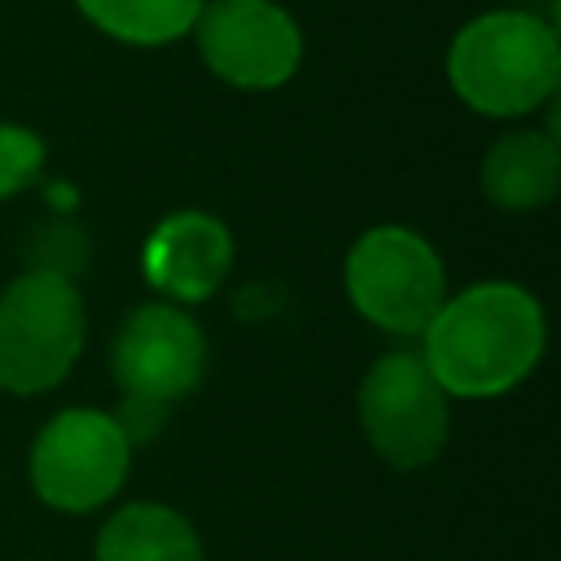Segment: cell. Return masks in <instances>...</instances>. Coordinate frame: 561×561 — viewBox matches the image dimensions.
Returning a JSON list of instances; mask_svg holds the SVG:
<instances>
[{"label": "cell", "instance_id": "cell-1", "mask_svg": "<svg viewBox=\"0 0 561 561\" xmlns=\"http://www.w3.org/2000/svg\"><path fill=\"white\" fill-rule=\"evenodd\" d=\"M421 359L456 399H495L522 386L548 342L543 307L513 280H478L425 324Z\"/></svg>", "mask_w": 561, "mask_h": 561}, {"label": "cell", "instance_id": "cell-2", "mask_svg": "<svg viewBox=\"0 0 561 561\" xmlns=\"http://www.w3.org/2000/svg\"><path fill=\"white\" fill-rule=\"evenodd\" d=\"M561 53L543 18L522 9L482 13L456 31L447 48V79L456 96L495 118L530 114L557 88Z\"/></svg>", "mask_w": 561, "mask_h": 561}, {"label": "cell", "instance_id": "cell-3", "mask_svg": "<svg viewBox=\"0 0 561 561\" xmlns=\"http://www.w3.org/2000/svg\"><path fill=\"white\" fill-rule=\"evenodd\" d=\"M88 311L70 276L22 272L0 294V390L44 394L79 359Z\"/></svg>", "mask_w": 561, "mask_h": 561}, {"label": "cell", "instance_id": "cell-4", "mask_svg": "<svg viewBox=\"0 0 561 561\" xmlns=\"http://www.w3.org/2000/svg\"><path fill=\"white\" fill-rule=\"evenodd\" d=\"M351 307L394 337H416L447 302V272L434 245L399 224L368 228L342 267Z\"/></svg>", "mask_w": 561, "mask_h": 561}, {"label": "cell", "instance_id": "cell-5", "mask_svg": "<svg viewBox=\"0 0 561 561\" xmlns=\"http://www.w3.org/2000/svg\"><path fill=\"white\" fill-rule=\"evenodd\" d=\"M447 390L425 368L421 351H386L359 381L355 412L373 451L394 469H425L451 438Z\"/></svg>", "mask_w": 561, "mask_h": 561}, {"label": "cell", "instance_id": "cell-6", "mask_svg": "<svg viewBox=\"0 0 561 561\" xmlns=\"http://www.w3.org/2000/svg\"><path fill=\"white\" fill-rule=\"evenodd\" d=\"M131 469V438L101 408L57 412L31 443V486L57 513H92L118 495Z\"/></svg>", "mask_w": 561, "mask_h": 561}, {"label": "cell", "instance_id": "cell-7", "mask_svg": "<svg viewBox=\"0 0 561 561\" xmlns=\"http://www.w3.org/2000/svg\"><path fill=\"white\" fill-rule=\"evenodd\" d=\"M206 333L175 302L136 307L114 333V377L131 403L167 408L206 377Z\"/></svg>", "mask_w": 561, "mask_h": 561}, {"label": "cell", "instance_id": "cell-8", "mask_svg": "<svg viewBox=\"0 0 561 561\" xmlns=\"http://www.w3.org/2000/svg\"><path fill=\"white\" fill-rule=\"evenodd\" d=\"M202 61L232 88H280L302 61V35L294 18L272 0H210L197 22Z\"/></svg>", "mask_w": 561, "mask_h": 561}, {"label": "cell", "instance_id": "cell-9", "mask_svg": "<svg viewBox=\"0 0 561 561\" xmlns=\"http://www.w3.org/2000/svg\"><path fill=\"white\" fill-rule=\"evenodd\" d=\"M140 267L145 280L171 302H202L232 267V237L206 210H175L149 232Z\"/></svg>", "mask_w": 561, "mask_h": 561}, {"label": "cell", "instance_id": "cell-10", "mask_svg": "<svg viewBox=\"0 0 561 561\" xmlns=\"http://www.w3.org/2000/svg\"><path fill=\"white\" fill-rule=\"evenodd\" d=\"M482 197L500 210H539L557 197L561 153L548 131H508L482 158Z\"/></svg>", "mask_w": 561, "mask_h": 561}, {"label": "cell", "instance_id": "cell-11", "mask_svg": "<svg viewBox=\"0 0 561 561\" xmlns=\"http://www.w3.org/2000/svg\"><path fill=\"white\" fill-rule=\"evenodd\" d=\"M96 561H202V539L167 504H127L96 530Z\"/></svg>", "mask_w": 561, "mask_h": 561}, {"label": "cell", "instance_id": "cell-12", "mask_svg": "<svg viewBox=\"0 0 561 561\" xmlns=\"http://www.w3.org/2000/svg\"><path fill=\"white\" fill-rule=\"evenodd\" d=\"M92 26L123 44H167L193 31L206 0H75Z\"/></svg>", "mask_w": 561, "mask_h": 561}, {"label": "cell", "instance_id": "cell-13", "mask_svg": "<svg viewBox=\"0 0 561 561\" xmlns=\"http://www.w3.org/2000/svg\"><path fill=\"white\" fill-rule=\"evenodd\" d=\"M44 171V140L18 123H0V197L31 188Z\"/></svg>", "mask_w": 561, "mask_h": 561}]
</instances>
